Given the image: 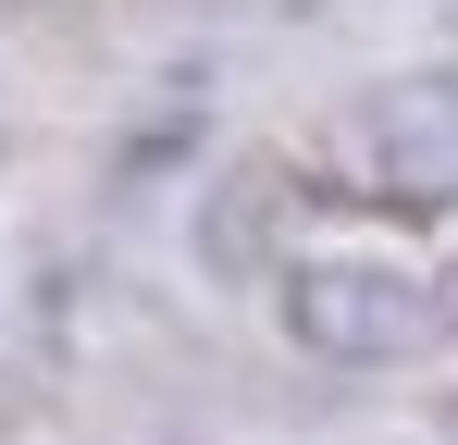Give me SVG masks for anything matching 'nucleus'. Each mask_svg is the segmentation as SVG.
Here are the masks:
<instances>
[{"instance_id": "obj_1", "label": "nucleus", "mask_w": 458, "mask_h": 445, "mask_svg": "<svg viewBox=\"0 0 458 445\" xmlns=\"http://www.w3.org/2000/svg\"><path fill=\"white\" fill-rule=\"evenodd\" d=\"M285 334L310 359H335V371H396L446 322H434V285L396 273V260H298L285 273Z\"/></svg>"}, {"instance_id": "obj_2", "label": "nucleus", "mask_w": 458, "mask_h": 445, "mask_svg": "<svg viewBox=\"0 0 458 445\" xmlns=\"http://www.w3.org/2000/svg\"><path fill=\"white\" fill-rule=\"evenodd\" d=\"M347 161H360L372 198H409V211L458 198V74H396V87H372V99L347 112Z\"/></svg>"}, {"instance_id": "obj_3", "label": "nucleus", "mask_w": 458, "mask_h": 445, "mask_svg": "<svg viewBox=\"0 0 458 445\" xmlns=\"http://www.w3.org/2000/svg\"><path fill=\"white\" fill-rule=\"evenodd\" d=\"M434 322H458V260H446V273H434Z\"/></svg>"}]
</instances>
